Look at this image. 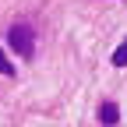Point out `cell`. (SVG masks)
Returning a JSON list of instances; mask_svg holds the SVG:
<instances>
[{
    "label": "cell",
    "mask_w": 127,
    "mask_h": 127,
    "mask_svg": "<svg viewBox=\"0 0 127 127\" xmlns=\"http://www.w3.org/2000/svg\"><path fill=\"white\" fill-rule=\"evenodd\" d=\"M7 46L21 60H32V57H35V28H32L28 21H14L7 28Z\"/></svg>",
    "instance_id": "cell-1"
},
{
    "label": "cell",
    "mask_w": 127,
    "mask_h": 127,
    "mask_svg": "<svg viewBox=\"0 0 127 127\" xmlns=\"http://www.w3.org/2000/svg\"><path fill=\"white\" fill-rule=\"evenodd\" d=\"M0 74H7V78L14 74V64L7 60V53H4V50H0Z\"/></svg>",
    "instance_id": "cell-4"
},
{
    "label": "cell",
    "mask_w": 127,
    "mask_h": 127,
    "mask_svg": "<svg viewBox=\"0 0 127 127\" xmlns=\"http://www.w3.org/2000/svg\"><path fill=\"white\" fill-rule=\"evenodd\" d=\"M113 67H127V39L117 46V53H113Z\"/></svg>",
    "instance_id": "cell-3"
},
{
    "label": "cell",
    "mask_w": 127,
    "mask_h": 127,
    "mask_svg": "<svg viewBox=\"0 0 127 127\" xmlns=\"http://www.w3.org/2000/svg\"><path fill=\"white\" fill-rule=\"evenodd\" d=\"M99 120H102L106 127H117V124H120V109H117V102L106 99V102L99 106Z\"/></svg>",
    "instance_id": "cell-2"
}]
</instances>
